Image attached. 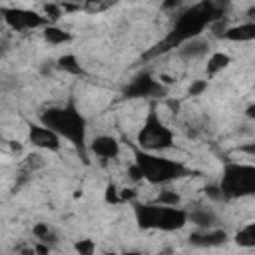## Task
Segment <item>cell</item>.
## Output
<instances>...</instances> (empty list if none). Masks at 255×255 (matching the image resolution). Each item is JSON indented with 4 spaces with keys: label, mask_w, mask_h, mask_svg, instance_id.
I'll return each instance as SVG.
<instances>
[{
    "label": "cell",
    "mask_w": 255,
    "mask_h": 255,
    "mask_svg": "<svg viewBox=\"0 0 255 255\" xmlns=\"http://www.w3.org/2000/svg\"><path fill=\"white\" fill-rule=\"evenodd\" d=\"M217 18H223V16H219V10H217L211 2H207V0H203V2H199V4H195V6H191V8H187V10H183V12L177 16V20H175L171 32L165 36L163 42H159V44L155 46V50H153L151 54H161V52H165V50L177 48L181 42H185V40H189V38L201 36L203 30H205L213 20H217Z\"/></svg>",
    "instance_id": "6da1fadb"
},
{
    "label": "cell",
    "mask_w": 255,
    "mask_h": 255,
    "mask_svg": "<svg viewBox=\"0 0 255 255\" xmlns=\"http://www.w3.org/2000/svg\"><path fill=\"white\" fill-rule=\"evenodd\" d=\"M40 124L54 129L62 139L70 141L78 151L86 149V118L78 112L74 102L60 108H48L40 114Z\"/></svg>",
    "instance_id": "7a4b0ae2"
},
{
    "label": "cell",
    "mask_w": 255,
    "mask_h": 255,
    "mask_svg": "<svg viewBox=\"0 0 255 255\" xmlns=\"http://www.w3.org/2000/svg\"><path fill=\"white\" fill-rule=\"evenodd\" d=\"M133 215L141 229L177 231L187 223V211L179 205L159 203H133Z\"/></svg>",
    "instance_id": "3957f363"
},
{
    "label": "cell",
    "mask_w": 255,
    "mask_h": 255,
    "mask_svg": "<svg viewBox=\"0 0 255 255\" xmlns=\"http://www.w3.org/2000/svg\"><path fill=\"white\" fill-rule=\"evenodd\" d=\"M133 163L139 167L141 177L153 185H163L189 173L179 161H173L153 151H143L139 147H133Z\"/></svg>",
    "instance_id": "277c9868"
},
{
    "label": "cell",
    "mask_w": 255,
    "mask_h": 255,
    "mask_svg": "<svg viewBox=\"0 0 255 255\" xmlns=\"http://www.w3.org/2000/svg\"><path fill=\"white\" fill-rule=\"evenodd\" d=\"M137 147L143 151H153V153H161L165 149L173 147V131L161 122L159 114L155 108H149L141 129L137 131Z\"/></svg>",
    "instance_id": "5b68a950"
},
{
    "label": "cell",
    "mask_w": 255,
    "mask_h": 255,
    "mask_svg": "<svg viewBox=\"0 0 255 255\" xmlns=\"http://www.w3.org/2000/svg\"><path fill=\"white\" fill-rule=\"evenodd\" d=\"M225 199H237L253 195L255 191V167L251 163L229 161L223 167V175L219 181Z\"/></svg>",
    "instance_id": "8992f818"
},
{
    "label": "cell",
    "mask_w": 255,
    "mask_h": 255,
    "mask_svg": "<svg viewBox=\"0 0 255 255\" xmlns=\"http://www.w3.org/2000/svg\"><path fill=\"white\" fill-rule=\"evenodd\" d=\"M0 18L4 20V24L16 32H24V30H36V28H44L48 22V18L40 12L28 10V8H0Z\"/></svg>",
    "instance_id": "52a82bcc"
},
{
    "label": "cell",
    "mask_w": 255,
    "mask_h": 255,
    "mask_svg": "<svg viewBox=\"0 0 255 255\" xmlns=\"http://www.w3.org/2000/svg\"><path fill=\"white\" fill-rule=\"evenodd\" d=\"M167 92V88L155 80L149 74H139L135 76L126 88H124V96L126 98H159Z\"/></svg>",
    "instance_id": "ba28073f"
},
{
    "label": "cell",
    "mask_w": 255,
    "mask_h": 255,
    "mask_svg": "<svg viewBox=\"0 0 255 255\" xmlns=\"http://www.w3.org/2000/svg\"><path fill=\"white\" fill-rule=\"evenodd\" d=\"M28 139L32 145L46 151H58L62 147V137L44 124H32L28 129Z\"/></svg>",
    "instance_id": "9c48e42d"
},
{
    "label": "cell",
    "mask_w": 255,
    "mask_h": 255,
    "mask_svg": "<svg viewBox=\"0 0 255 255\" xmlns=\"http://www.w3.org/2000/svg\"><path fill=\"white\" fill-rule=\"evenodd\" d=\"M90 151L100 159H116L120 155V141L114 135H96L90 141Z\"/></svg>",
    "instance_id": "30bf717a"
},
{
    "label": "cell",
    "mask_w": 255,
    "mask_h": 255,
    "mask_svg": "<svg viewBox=\"0 0 255 255\" xmlns=\"http://www.w3.org/2000/svg\"><path fill=\"white\" fill-rule=\"evenodd\" d=\"M207 52H209V40H205L203 36L189 38V40H185V42H181L177 46V56L181 60H187V62L203 58Z\"/></svg>",
    "instance_id": "8fae6325"
},
{
    "label": "cell",
    "mask_w": 255,
    "mask_h": 255,
    "mask_svg": "<svg viewBox=\"0 0 255 255\" xmlns=\"http://www.w3.org/2000/svg\"><path fill=\"white\" fill-rule=\"evenodd\" d=\"M227 241V231L209 227V229H199L189 235V243L195 247H217Z\"/></svg>",
    "instance_id": "7c38bea8"
},
{
    "label": "cell",
    "mask_w": 255,
    "mask_h": 255,
    "mask_svg": "<svg viewBox=\"0 0 255 255\" xmlns=\"http://www.w3.org/2000/svg\"><path fill=\"white\" fill-rule=\"evenodd\" d=\"M221 38L229 40V42H251L255 38V22H245L239 26H227Z\"/></svg>",
    "instance_id": "4fadbf2b"
},
{
    "label": "cell",
    "mask_w": 255,
    "mask_h": 255,
    "mask_svg": "<svg viewBox=\"0 0 255 255\" xmlns=\"http://www.w3.org/2000/svg\"><path fill=\"white\" fill-rule=\"evenodd\" d=\"M187 221H191L197 229H209L217 225V215L215 211L207 209V207H195L191 211H187Z\"/></svg>",
    "instance_id": "5bb4252c"
},
{
    "label": "cell",
    "mask_w": 255,
    "mask_h": 255,
    "mask_svg": "<svg viewBox=\"0 0 255 255\" xmlns=\"http://www.w3.org/2000/svg\"><path fill=\"white\" fill-rule=\"evenodd\" d=\"M42 36H44V40H46L48 44H52V46H62V44L72 42V34H70L68 30L60 28L58 24H46V26L42 28Z\"/></svg>",
    "instance_id": "9a60e30c"
},
{
    "label": "cell",
    "mask_w": 255,
    "mask_h": 255,
    "mask_svg": "<svg viewBox=\"0 0 255 255\" xmlns=\"http://www.w3.org/2000/svg\"><path fill=\"white\" fill-rule=\"evenodd\" d=\"M56 70H62V72L72 74V76H84V68L74 54H62L56 60Z\"/></svg>",
    "instance_id": "2e32d148"
},
{
    "label": "cell",
    "mask_w": 255,
    "mask_h": 255,
    "mask_svg": "<svg viewBox=\"0 0 255 255\" xmlns=\"http://www.w3.org/2000/svg\"><path fill=\"white\" fill-rule=\"evenodd\" d=\"M229 64H231V58H229L227 54H223V52H213V54L209 56V60H207L205 72H207V76H215V74H219L221 70H225Z\"/></svg>",
    "instance_id": "e0dca14e"
},
{
    "label": "cell",
    "mask_w": 255,
    "mask_h": 255,
    "mask_svg": "<svg viewBox=\"0 0 255 255\" xmlns=\"http://www.w3.org/2000/svg\"><path fill=\"white\" fill-rule=\"evenodd\" d=\"M235 243L239 247H255V223H247L245 227H241L237 233H235Z\"/></svg>",
    "instance_id": "ac0fdd59"
},
{
    "label": "cell",
    "mask_w": 255,
    "mask_h": 255,
    "mask_svg": "<svg viewBox=\"0 0 255 255\" xmlns=\"http://www.w3.org/2000/svg\"><path fill=\"white\" fill-rule=\"evenodd\" d=\"M46 165V159L40 155V153H32V155H28L24 161H22V169L26 171V173H32V171H36V169H40V167H44Z\"/></svg>",
    "instance_id": "d6986e66"
},
{
    "label": "cell",
    "mask_w": 255,
    "mask_h": 255,
    "mask_svg": "<svg viewBox=\"0 0 255 255\" xmlns=\"http://www.w3.org/2000/svg\"><path fill=\"white\" fill-rule=\"evenodd\" d=\"M32 235H34L38 241H44V243L56 239V235L52 233V229L48 227V223H36V225L32 227Z\"/></svg>",
    "instance_id": "ffe728a7"
},
{
    "label": "cell",
    "mask_w": 255,
    "mask_h": 255,
    "mask_svg": "<svg viewBox=\"0 0 255 255\" xmlns=\"http://www.w3.org/2000/svg\"><path fill=\"white\" fill-rule=\"evenodd\" d=\"M179 201H181V197L173 189H161L159 195L155 197V203H159V205H179Z\"/></svg>",
    "instance_id": "44dd1931"
},
{
    "label": "cell",
    "mask_w": 255,
    "mask_h": 255,
    "mask_svg": "<svg viewBox=\"0 0 255 255\" xmlns=\"http://www.w3.org/2000/svg\"><path fill=\"white\" fill-rule=\"evenodd\" d=\"M62 6H58V4H46L44 6V16L48 18V22L50 24H56L58 22V18L62 16Z\"/></svg>",
    "instance_id": "7402d4cb"
},
{
    "label": "cell",
    "mask_w": 255,
    "mask_h": 255,
    "mask_svg": "<svg viewBox=\"0 0 255 255\" xmlns=\"http://www.w3.org/2000/svg\"><path fill=\"white\" fill-rule=\"evenodd\" d=\"M205 195L211 199V201H223L225 197H223V191H221V187H219V183H209L207 187H205Z\"/></svg>",
    "instance_id": "603a6c76"
},
{
    "label": "cell",
    "mask_w": 255,
    "mask_h": 255,
    "mask_svg": "<svg viewBox=\"0 0 255 255\" xmlns=\"http://www.w3.org/2000/svg\"><path fill=\"white\" fill-rule=\"evenodd\" d=\"M76 251H78L80 255H92V253L96 251V245H94L92 239H80V241L76 243Z\"/></svg>",
    "instance_id": "cb8c5ba5"
},
{
    "label": "cell",
    "mask_w": 255,
    "mask_h": 255,
    "mask_svg": "<svg viewBox=\"0 0 255 255\" xmlns=\"http://www.w3.org/2000/svg\"><path fill=\"white\" fill-rule=\"evenodd\" d=\"M207 90V80H195L189 86V96H201Z\"/></svg>",
    "instance_id": "d4e9b609"
},
{
    "label": "cell",
    "mask_w": 255,
    "mask_h": 255,
    "mask_svg": "<svg viewBox=\"0 0 255 255\" xmlns=\"http://www.w3.org/2000/svg\"><path fill=\"white\" fill-rule=\"evenodd\" d=\"M106 201H108V203H122V201H120V189H118L114 183L106 187Z\"/></svg>",
    "instance_id": "484cf974"
},
{
    "label": "cell",
    "mask_w": 255,
    "mask_h": 255,
    "mask_svg": "<svg viewBox=\"0 0 255 255\" xmlns=\"http://www.w3.org/2000/svg\"><path fill=\"white\" fill-rule=\"evenodd\" d=\"M129 179H131V181H141V179H143V177H141V171H139V167H137L135 163L129 165Z\"/></svg>",
    "instance_id": "4316f807"
},
{
    "label": "cell",
    "mask_w": 255,
    "mask_h": 255,
    "mask_svg": "<svg viewBox=\"0 0 255 255\" xmlns=\"http://www.w3.org/2000/svg\"><path fill=\"white\" fill-rule=\"evenodd\" d=\"M54 70H56V62H52V60H50V62H44V64H42V68H40L42 76H48V74H52Z\"/></svg>",
    "instance_id": "83f0119b"
},
{
    "label": "cell",
    "mask_w": 255,
    "mask_h": 255,
    "mask_svg": "<svg viewBox=\"0 0 255 255\" xmlns=\"http://www.w3.org/2000/svg\"><path fill=\"white\" fill-rule=\"evenodd\" d=\"M179 6H181V0H163L161 2V8L163 10H175Z\"/></svg>",
    "instance_id": "f1b7e54d"
},
{
    "label": "cell",
    "mask_w": 255,
    "mask_h": 255,
    "mask_svg": "<svg viewBox=\"0 0 255 255\" xmlns=\"http://www.w3.org/2000/svg\"><path fill=\"white\" fill-rule=\"evenodd\" d=\"M253 110H255V106H253V104H251V106H249V108H247V116H249V118H253Z\"/></svg>",
    "instance_id": "f546056e"
}]
</instances>
